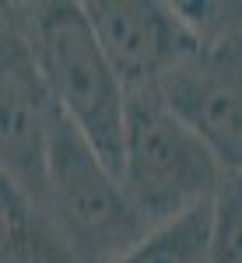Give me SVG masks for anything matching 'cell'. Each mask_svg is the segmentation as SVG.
<instances>
[{
	"label": "cell",
	"mask_w": 242,
	"mask_h": 263,
	"mask_svg": "<svg viewBox=\"0 0 242 263\" xmlns=\"http://www.w3.org/2000/svg\"><path fill=\"white\" fill-rule=\"evenodd\" d=\"M4 7L18 18L53 105L120 176L126 144V84L105 57L84 4L39 0Z\"/></svg>",
	"instance_id": "obj_1"
},
{
	"label": "cell",
	"mask_w": 242,
	"mask_h": 263,
	"mask_svg": "<svg viewBox=\"0 0 242 263\" xmlns=\"http://www.w3.org/2000/svg\"><path fill=\"white\" fill-rule=\"evenodd\" d=\"M225 165L161 99L158 84L126 91L120 179L151 228L211 203Z\"/></svg>",
	"instance_id": "obj_2"
},
{
	"label": "cell",
	"mask_w": 242,
	"mask_h": 263,
	"mask_svg": "<svg viewBox=\"0 0 242 263\" xmlns=\"http://www.w3.org/2000/svg\"><path fill=\"white\" fill-rule=\"evenodd\" d=\"M42 214L57 224L78 263H116L151 232L123 179L60 109L53 112Z\"/></svg>",
	"instance_id": "obj_3"
},
{
	"label": "cell",
	"mask_w": 242,
	"mask_h": 263,
	"mask_svg": "<svg viewBox=\"0 0 242 263\" xmlns=\"http://www.w3.org/2000/svg\"><path fill=\"white\" fill-rule=\"evenodd\" d=\"M57 105L18 18L4 7L0 25V182L42 211L49 179V134Z\"/></svg>",
	"instance_id": "obj_4"
},
{
	"label": "cell",
	"mask_w": 242,
	"mask_h": 263,
	"mask_svg": "<svg viewBox=\"0 0 242 263\" xmlns=\"http://www.w3.org/2000/svg\"><path fill=\"white\" fill-rule=\"evenodd\" d=\"M158 91L225 168H242V49L232 35L200 42L158 81Z\"/></svg>",
	"instance_id": "obj_5"
},
{
	"label": "cell",
	"mask_w": 242,
	"mask_h": 263,
	"mask_svg": "<svg viewBox=\"0 0 242 263\" xmlns=\"http://www.w3.org/2000/svg\"><path fill=\"white\" fill-rule=\"evenodd\" d=\"M88 21L109 63L130 88L158 84L176 63L200 49V32L179 4L165 0H88Z\"/></svg>",
	"instance_id": "obj_6"
},
{
	"label": "cell",
	"mask_w": 242,
	"mask_h": 263,
	"mask_svg": "<svg viewBox=\"0 0 242 263\" xmlns=\"http://www.w3.org/2000/svg\"><path fill=\"white\" fill-rule=\"evenodd\" d=\"M0 224L4 263H78L57 224L7 182H0Z\"/></svg>",
	"instance_id": "obj_7"
},
{
	"label": "cell",
	"mask_w": 242,
	"mask_h": 263,
	"mask_svg": "<svg viewBox=\"0 0 242 263\" xmlns=\"http://www.w3.org/2000/svg\"><path fill=\"white\" fill-rule=\"evenodd\" d=\"M116 263H211V203L151 228Z\"/></svg>",
	"instance_id": "obj_8"
},
{
	"label": "cell",
	"mask_w": 242,
	"mask_h": 263,
	"mask_svg": "<svg viewBox=\"0 0 242 263\" xmlns=\"http://www.w3.org/2000/svg\"><path fill=\"white\" fill-rule=\"evenodd\" d=\"M211 263H242V168H225L211 197Z\"/></svg>",
	"instance_id": "obj_9"
},
{
	"label": "cell",
	"mask_w": 242,
	"mask_h": 263,
	"mask_svg": "<svg viewBox=\"0 0 242 263\" xmlns=\"http://www.w3.org/2000/svg\"><path fill=\"white\" fill-rule=\"evenodd\" d=\"M228 35L239 42V49H242V4H235V11H232V28H228Z\"/></svg>",
	"instance_id": "obj_10"
}]
</instances>
